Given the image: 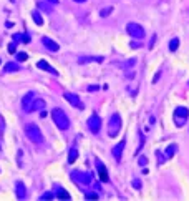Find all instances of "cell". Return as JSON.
Instances as JSON below:
<instances>
[{
	"label": "cell",
	"instance_id": "obj_34",
	"mask_svg": "<svg viewBox=\"0 0 189 201\" xmlns=\"http://www.w3.org/2000/svg\"><path fill=\"white\" fill-rule=\"evenodd\" d=\"M75 2H80V3H81V2H86V0H75Z\"/></svg>",
	"mask_w": 189,
	"mask_h": 201
},
{
	"label": "cell",
	"instance_id": "obj_8",
	"mask_svg": "<svg viewBox=\"0 0 189 201\" xmlns=\"http://www.w3.org/2000/svg\"><path fill=\"white\" fill-rule=\"evenodd\" d=\"M71 179H75L76 183H81V185H90V183H91V176H90L88 173H83V171H73Z\"/></svg>",
	"mask_w": 189,
	"mask_h": 201
},
{
	"label": "cell",
	"instance_id": "obj_16",
	"mask_svg": "<svg viewBox=\"0 0 189 201\" xmlns=\"http://www.w3.org/2000/svg\"><path fill=\"white\" fill-rule=\"evenodd\" d=\"M3 70H5V73L18 72V70H20V65H18V63H15V62H8V63L5 65V68H3Z\"/></svg>",
	"mask_w": 189,
	"mask_h": 201
},
{
	"label": "cell",
	"instance_id": "obj_1",
	"mask_svg": "<svg viewBox=\"0 0 189 201\" xmlns=\"http://www.w3.org/2000/svg\"><path fill=\"white\" fill-rule=\"evenodd\" d=\"M51 118H53L55 125L58 126L60 130H68L70 128V120L66 113L61 110V108H55L53 111H51Z\"/></svg>",
	"mask_w": 189,
	"mask_h": 201
},
{
	"label": "cell",
	"instance_id": "obj_21",
	"mask_svg": "<svg viewBox=\"0 0 189 201\" xmlns=\"http://www.w3.org/2000/svg\"><path fill=\"white\" fill-rule=\"evenodd\" d=\"M177 47H179V38H173V40L169 42V50L171 52H176Z\"/></svg>",
	"mask_w": 189,
	"mask_h": 201
},
{
	"label": "cell",
	"instance_id": "obj_22",
	"mask_svg": "<svg viewBox=\"0 0 189 201\" xmlns=\"http://www.w3.org/2000/svg\"><path fill=\"white\" fill-rule=\"evenodd\" d=\"M111 12H113V7H104V9L100 10V17H108Z\"/></svg>",
	"mask_w": 189,
	"mask_h": 201
},
{
	"label": "cell",
	"instance_id": "obj_19",
	"mask_svg": "<svg viewBox=\"0 0 189 201\" xmlns=\"http://www.w3.org/2000/svg\"><path fill=\"white\" fill-rule=\"evenodd\" d=\"M176 150H177V146L176 145H169V146H167V150H166V158H173L174 156V153H176Z\"/></svg>",
	"mask_w": 189,
	"mask_h": 201
},
{
	"label": "cell",
	"instance_id": "obj_23",
	"mask_svg": "<svg viewBox=\"0 0 189 201\" xmlns=\"http://www.w3.org/2000/svg\"><path fill=\"white\" fill-rule=\"evenodd\" d=\"M15 40H17V42L22 40V42H25V43H28V42H30V37H28V35H15Z\"/></svg>",
	"mask_w": 189,
	"mask_h": 201
},
{
	"label": "cell",
	"instance_id": "obj_17",
	"mask_svg": "<svg viewBox=\"0 0 189 201\" xmlns=\"http://www.w3.org/2000/svg\"><path fill=\"white\" fill-rule=\"evenodd\" d=\"M76 158H78V150H76L75 146L71 148V150H70V155H68V163L70 165H73L76 161Z\"/></svg>",
	"mask_w": 189,
	"mask_h": 201
},
{
	"label": "cell",
	"instance_id": "obj_24",
	"mask_svg": "<svg viewBox=\"0 0 189 201\" xmlns=\"http://www.w3.org/2000/svg\"><path fill=\"white\" fill-rule=\"evenodd\" d=\"M27 58H28V55H27L25 52H18V53H17V60H20V62H25Z\"/></svg>",
	"mask_w": 189,
	"mask_h": 201
},
{
	"label": "cell",
	"instance_id": "obj_25",
	"mask_svg": "<svg viewBox=\"0 0 189 201\" xmlns=\"http://www.w3.org/2000/svg\"><path fill=\"white\" fill-rule=\"evenodd\" d=\"M98 198H100V195H98V193H94V191L86 193V199H98Z\"/></svg>",
	"mask_w": 189,
	"mask_h": 201
},
{
	"label": "cell",
	"instance_id": "obj_6",
	"mask_svg": "<svg viewBox=\"0 0 189 201\" xmlns=\"http://www.w3.org/2000/svg\"><path fill=\"white\" fill-rule=\"evenodd\" d=\"M86 125H88V130L93 133V135H96V133H100L101 130V120L98 115H91L88 118V121H86Z\"/></svg>",
	"mask_w": 189,
	"mask_h": 201
},
{
	"label": "cell",
	"instance_id": "obj_26",
	"mask_svg": "<svg viewBox=\"0 0 189 201\" xmlns=\"http://www.w3.org/2000/svg\"><path fill=\"white\" fill-rule=\"evenodd\" d=\"M3 130H5V120H3V116L0 115V133H3Z\"/></svg>",
	"mask_w": 189,
	"mask_h": 201
},
{
	"label": "cell",
	"instance_id": "obj_18",
	"mask_svg": "<svg viewBox=\"0 0 189 201\" xmlns=\"http://www.w3.org/2000/svg\"><path fill=\"white\" fill-rule=\"evenodd\" d=\"M31 17H33V22L37 23V25H43V19H41V15L38 13V10H33V12H31Z\"/></svg>",
	"mask_w": 189,
	"mask_h": 201
},
{
	"label": "cell",
	"instance_id": "obj_15",
	"mask_svg": "<svg viewBox=\"0 0 189 201\" xmlns=\"http://www.w3.org/2000/svg\"><path fill=\"white\" fill-rule=\"evenodd\" d=\"M45 100H41V98H35L33 100V103H31V108H30V111H37V110H43L45 108Z\"/></svg>",
	"mask_w": 189,
	"mask_h": 201
},
{
	"label": "cell",
	"instance_id": "obj_3",
	"mask_svg": "<svg viewBox=\"0 0 189 201\" xmlns=\"http://www.w3.org/2000/svg\"><path fill=\"white\" fill-rule=\"evenodd\" d=\"M121 130V116L118 113H113V116L110 118V121H108V135L111 136V138H114V136L120 133Z\"/></svg>",
	"mask_w": 189,
	"mask_h": 201
},
{
	"label": "cell",
	"instance_id": "obj_5",
	"mask_svg": "<svg viewBox=\"0 0 189 201\" xmlns=\"http://www.w3.org/2000/svg\"><path fill=\"white\" fill-rule=\"evenodd\" d=\"M126 32H128L133 38H139V40L144 38V29H143L139 23H134V22L128 23V25H126Z\"/></svg>",
	"mask_w": 189,
	"mask_h": 201
},
{
	"label": "cell",
	"instance_id": "obj_4",
	"mask_svg": "<svg viewBox=\"0 0 189 201\" xmlns=\"http://www.w3.org/2000/svg\"><path fill=\"white\" fill-rule=\"evenodd\" d=\"M187 116H189V110L186 107H177L174 110V123H176V126H183L187 121Z\"/></svg>",
	"mask_w": 189,
	"mask_h": 201
},
{
	"label": "cell",
	"instance_id": "obj_11",
	"mask_svg": "<svg viewBox=\"0 0 189 201\" xmlns=\"http://www.w3.org/2000/svg\"><path fill=\"white\" fill-rule=\"evenodd\" d=\"M124 146H126V141H124V140H121V141L118 143L116 146H113V156H114V160H116V161L121 160V155H123Z\"/></svg>",
	"mask_w": 189,
	"mask_h": 201
},
{
	"label": "cell",
	"instance_id": "obj_9",
	"mask_svg": "<svg viewBox=\"0 0 189 201\" xmlns=\"http://www.w3.org/2000/svg\"><path fill=\"white\" fill-rule=\"evenodd\" d=\"M94 163H96V171H98V176H100V181H103V183H108V181H110V176H108L106 166H104V165L101 163L100 160H96Z\"/></svg>",
	"mask_w": 189,
	"mask_h": 201
},
{
	"label": "cell",
	"instance_id": "obj_13",
	"mask_svg": "<svg viewBox=\"0 0 189 201\" xmlns=\"http://www.w3.org/2000/svg\"><path fill=\"white\" fill-rule=\"evenodd\" d=\"M15 189H17V198H18V199H25L27 191H25V185H23L22 181H18L15 185Z\"/></svg>",
	"mask_w": 189,
	"mask_h": 201
},
{
	"label": "cell",
	"instance_id": "obj_7",
	"mask_svg": "<svg viewBox=\"0 0 189 201\" xmlns=\"http://www.w3.org/2000/svg\"><path fill=\"white\" fill-rule=\"evenodd\" d=\"M63 97H65V100L68 101L70 105H73V107H75V108H78V110H83V108H85V105H83V101L78 98V95H75V93H70V91H66V93L63 95Z\"/></svg>",
	"mask_w": 189,
	"mask_h": 201
},
{
	"label": "cell",
	"instance_id": "obj_2",
	"mask_svg": "<svg viewBox=\"0 0 189 201\" xmlns=\"http://www.w3.org/2000/svg\"><path fill=\"white\" fill-rule=\"evenodd\" d=\"M25 133L27 136L31 140L33 143L40 145L41 141H43V135H41L40 128H38L37 125H33V123H28V125H25Z\"/></svg>",
	"mask_w": 189,
	"mask_h": 201
},
{
	"label": "cell",
	"instance_id": "obj_14",
	"mask_svg": "<svg viewBox=\"0 0 189 201\" xmlns=\"http://www.w3.org/2000/svg\"><path fill=\"white\" fill-rule=\"evenodd\" d=\"M38 68H40V70H45V72H50L51 75H58V72H57V70H55L53 66H50V65H48V63L45 62V60H40V62H38Z\"/></svg>",
	"mask_w": 189,
	"mask_h": 201
},
{
	"label": "cell",
	"instance_id": "obj_32",
	"mask_svg": "<svg viewBox=\"0 0 189 201\" xmlns=\"http://www.w3.org/2000/svg\"><path fill=\"white\" fill-rule=\"evenodd\" d=\"M138 47H141L138 42H131V48H138Z\"/></svg>",
	"mask_w": 189,
	"mask_h": 201
},
{
	"label": "cell",
	"instance_id": "obj_28",
	"mask_svg": "<svg viewBox=\"0 0 189 201\" xmlns=\"http://www.w3.org/2000/svg\"><path fill=\"white\" fill-rule=\"evenodd\" d=\"M51 198H53V195H51V193H47V195H41L40 199H51Z\"/></svg>",
	"mask_w": 189,
	"mask_h": 201
},
{
	"label": "cell",
	"instance_id": "obj_31",
	"mask_svg": "<svg viewBox=\"0 0 189 201\" xmlns=\"http://www.w3.org/2000/svg\"><path fill=\"white\" fill-rule=\"evenodd\" d=\"M88 90L90 91H96V90H100V87H98V85H91V87H88Z\"/></svg>",
	"mask_w": 189,
	"mask_h": 201
},
{
	"label": "cell",
	"instance_id": "obj_20",
	"mask_svg": "<svg viewBox=\"0 0 189 201\" xmlns=\"http://www.w3.org/2000/svg\"><path fill=\"white\" fill-rule=\"evenodd\" d=\"M57 196H58V198H61V199H70L68 191H66V189H63V188H58L57 189Z\"/></svg>",
	"mask_w": 189,
	"mask_h": 201
},
{
	"label": "cell",
	"instance_id": "obj_10",
	"mask_svg": "<svg viewBox=\"0 0 189 201\" xmlns=\"http://www.w3.org/2000/svg\"><path fill=\"white\" fill-rule=\"evenodd\" d=\"M33 100H35V95H33V91H28V93L23 97V100H22V108L25 111H30V108H31V103H33Z\"/></svg>",
	"mask_w": 189,
	"mask_h": 201
},
{
	"label": "cell",
	"instance_id": "obj_29",
	"mask_svg": "<svg viewBox=\"0 0 189 201\" xmlns=\"http://www.w3.org/2000/svg\"><path fill=\"white\" fill-rule=\"evenodd\" d=\"M133 186H134L136 189H139V188H141V181H138V179H134V181H133Z\"/></svg>",
	"mask_w": 189,
	"mask_h": 201
},
{
	"label": "cell",
	"instance_id": "obj_33",
	"mask_svg": "<svg viewBox=\"0 0 189 201\" xmlns=\"http://www.w3.org/2000/svg\"><path fill=\"white\" fill-rule=\"evenodd\" d=\"M47 2H50V3H53V5H57V3H58V0H47Z\"/></svg>",
	"mask_w": 189,
	"mask_h": 201
},
{
	"label": "cell",
	"instance_id": "obj_30",
	"mask_svg": "<svg viewBox=\"0 0 189 201\" xmlns=\"http://www.w3.org/2000/svg\"><path fill=\"white\" fill-rule=\"evenodd\" d=\"M8 52H10V53H15V43H10L8 45Z\"/></svg>",
	"mask_w": 189,
	"mask_h": 201
},
{
	"label": "cell",
	"instance_id": "obj_27",
	"mask_svg": "<svg viewBox=\"0 0 189 201\" xmlns=\"http://www.w3.org/2000/svg\"><path fill=\"white\" fill-rule=\"evenodd\" d=\"M139 165H143V166L148 165V158H146V156H139Z\"/></svg>",
	"mask_w": 189,
	"mask_h": 201
},
{
	"label": "cell",
	"instance_id": "obj_12",
	"mask_svg": "<svg viewBox=\"0 0 189 201\" xmlns=\"http://www.w3.org/2000/svg\"><path fill=\"white\" fill-rule=\"evenodd\" d=\"M41 43H43L50 52H58V48H60V45H58L57 42H53L51 38H48V37H43V38H41Z\"/></svg>",
	"mask_w": 189,
	"mask_h": 201
}]
</instances>
